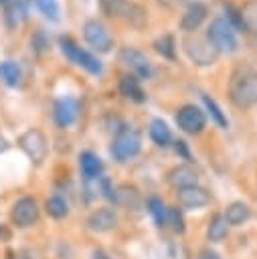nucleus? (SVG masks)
<instances>
[{
	"label": "nucleus",
	"instance_id": "obj_1",
	"mask_svg": "<svg viewBox=\"0 0 257 259\" xmlns=\"http://www.w3.org/2000/svg\"><path fill=\"white\" fill-rule=\"evenodd\" d=\"M229 99L239 109L257 105V69L249 63H241L229 77Z\"/></svg>",
	"mask_w": 257,
	"mask_h": 259
},
{
	"label": "nucleus",
	"instance_id": "obj_2",
	"mask_svg": "<svg viewBox=\"0 0 257 259\" xmlns=\"http://www.w3.org/2000/svg\"><path fill=\"white\" fill-rule=\"evenodd\" d=\"M99 8L105 16L125 20L134 28H144L148 20L146 8L134 0H99Z\"/></svg>",
	"mask_w": 257,
	"mask_h": 259
},
{
	"label": "nucleus",
	"instance_id": "obj_3",
	"mask_svg": "<svg viewBox=\"0 0 257 259\" xmlns=\"http://www.w3.org/2000/svg\"><path fill=\"white\" fill-rule=\"evenodd\" d=\"M204 36H206L208 42L217 49L219 55H233V53H237V49H239V38H237L235 26H233L227 18H223V16L210 20V24H208Z\"/></svg>",
	"mask_w": 257,
	"mask_h": 259
},
{
	"label": "nucleus",
	"instance_id": "obj_4",
	"mask_svg": "<svg viewBox=\"0 0 257 259\" xmlns=\"http://www.w3.org/2000/svg\"><path fill=\"white\" fill-rule=\"evenodd\" d=\"M182 51L188 57V61L196 67H210L217 63L219 53L217 49L208 42L206 36H196V34H186L182 38Z\"/></svg>",
	"mask_w": 257,
	"mask_h": 259
},
{
	"label": "nucleus",
	"instance_id": "obj_5",
	"mask_svg": "<svg viewBox=\"0 0 257 259\" xmlns=\"http://www.w3.org/2000/svg\"><path fill=\"white\" fill-rule=\"evenodd\" d=\"M57 42H59L61 53H63L71 63H75V65H79L81 69H85L89 75H101V73H103L101 61H99L93 53L81 49L73 38H69V36H59Z\"/></svg>",
	"mask_w": 257,
	"mask_h": 259
},
{
	"label": "nucleus",
	"instance_id": "obj_6",
	"mask_svg": "<svg viewBox=\"0 0 257 259\" xmlns=\"http://www.w3.org/2000/svg\"><path fill=\"white\" fill-rule=\"evenodd\" d=\"M142 150V136L132 130V127H121L117 130V134L111 140V156L117 162H130L132 158H136Z\"/></svg>",
	"mask_w": 257,
	"mask_h": 259
},
{
	"label": "nucleus",
	"instance_id": "obj_7",
	"mask_svg": "<svg viewBox=\"0 0 257 259\" xmlns=\"http://www.w3.org/2000/svg\"><path fill=\"white\" fill-rule=\"evenodd\" d=\"M83 38L97 53H109L113 47V36L107 24L99 18H87L83 22Z\"/></svg>",
	"mask_w": 257,
	"mask_h": 259
},
{
	"label": "nucleus",
	"instance_id": "obj_8",
	"mask_svg": "<svg viewBox=\"0 0 257 259\" xmlns=\"http://www.w3.org/2000/svg\"><path fill=\"white\" fill-rule=\"evenodd\" d=\"M18 146L20 150L28 156L30 162L34 164H42L47 160V154H49V144H47V138L40 130L36 127H30L26 132L20 134L18 138Z\"/></svg>",
	"mask_w": 257,
	"mask_h": 259
},
{
	"label": "nucleus",
	"instance_id": "obj_9",
	"mask_svg": "<svg viewBox=\"0 0 257 259\" xmlns=\"http://www.w3.org/2000/svg\"><path fill=\"white\" fill-rule=\"evenodd\" d=\"M117 59H119V63H121L123 67L130 69V75L138 77L140 81L150 79L152 73H154L152 61L146 57V53H142V51H138V49H134V47H123V49H119Z\"/></svg>",
	"mask_w": 257,
	"mask_h": 259
},
{
	"label": "nucleus",
	"instance_id": "obj_10",
	"mask_svg": "<svg viewBox=\"0 0 257 259\" xmlns=\"http://www.w3.org/2000/svg\"><path fill=\"white\" fill-rule=\"evenodd\" d=\"M176 125H178L184 134L196 136V134H200V132L206 127V115H204V111H202L198 105L186 103V105H182V107L176 111Z\"/></svg>",
	"mask_w": 257,
	"mask_h": 259
},
{
	"label": "nucleus",
	"instance_id": "obj_11",
	"mask_svg": "<svg viewBox=\"0 0 257 259\" xmlns=\"http://www.w3.org/2000/svg\"><path fill=\"white\" fill-rule=\"evenodd\" d=\"M38 212H40L38 202L32 196H22V198H18L12 204V208H10V221L18 229H26V227H32L38 221Z\"/></svg>",
	"mask_w": 257,
	"mask_h": 259
},
{
	"label": "nucleus",
	"instance_id": "obj_12",
	"mask_svg": "<svg viewBox=\"0 0 257 259\" xmlns=\"http://www.w3.org/2000/svg\"><path fill=\"white\" fill-rule=\"evenodd\" d=\"M176 200H178V206L184 210H198L210 202V192L198 184L186 186V188L176 190Z\"/></svg>",
	"mask_w": 257,
	"mask_h": 259
},
{
	"label": "nucleus",
	"instance_id": "obj_13",
	"mask_svg": "<svg viewBox=\"0 0 257 259\" xmlns=\"http://www.w3.org/2000/svg\"><path fill=\"white\" fill-rule=\"evenodd\" d=\"M206 14H208L206 4H202V2H198V0L190 2V4L184 8L182 16H180V22H178L180 30H184L186 34L196 32V30L200 28V24L206 20Z\"/></svg>",
	"mask_w": 257,
	"mask_h": 259
},
{
	"label": "nucleus",
	"instance_id": "obj_14",
	"mask_svg": "<svg viewBox=\"0 0 257 259\" xmlns=\"http://www.w3.org/2000/svg\"><path fill=\"white\" fill-rule=\"evenodd\" d=\"M166 182L174 188H186V186H196L198 184V170L192 164H176L166 172Z\"/></svg>",
	"mask_w": 257,
	"mask_h": 259
},
{
	"label": "nucleus",
	"instance_id": "obj_15",
	"mask_svg": "<svg viewBox=\"0 0 257 259\" xmlns=\"http://www.w3.org/2000/svg\"><path fill=\"white\" fill-rule=\"evenodd\" d=\"M79 115V101L75 97H59L53 105V119L59 127H69Z\"/></svg>",
	"mask_w": 257,
	"mask_h": 259
},
{
	"label": "nucleus",
	"instance_id": "obj_16",
	"mask_svg": "<svg viewBox=\"0 0 257 259\" xmlns=\"http://www.w3.org/2000/svg\"><path fill=\"white\" fill-rule=\"evenodd\" d=\"M109 198L115 206L123 210H134L140 206V190L134 184H117L109 190Z\"/></svg>",
	"mask_w": 257,
	"mask_h": 259
},
{
	"label": "nucleus",
	"instance_id": "obj_17",
	"mask_svg": "<svg viewBox=\"0 0 257 259\" xmlns=\"http://www.w3.org/2000/svg\"><path fill=\"white\" fill-rule=\"evenodd\" d=\"M117 227V214L113 208H97L87 217V229L93 233H107Z\"/></svg>",
	"mask_w": 257,
	"mask_h": 259
},
{
	"label": "nucleus",
	"instance_id": "obj_18",
	"mask_svg": "<svg viewBox=\"0 0 257 259\" xmlns=\"http://www.w3.org/2000/svg\"><path fill=\"white\" fill-rule=\"evenodd\" d=\"M119 93L123 97L132 99V101H136V103H144L146 101V91H144L140 79L130 75V73L119 77Z\"/></svg>",
	"mask_w": 257,
	"mask_h": 259
},
{
	"label": "nucleus",
	"instance_id": "obj_19",
	"mask_svg": "<svg viewBox=\"0 0 257 259\" xmlns=\"http://www.w3.org/2000/svg\"><path fill=\"white\" fill-rule=\"evenodd\" d=\"M79 170H81V174L87 180H95L103 172V162H101V158L97 154H93V152L87 150V152H81L79 154Z\"/></svg>",
	"mask_w": 257,
	"mask_h": 259
},
{
	"label": "nucleus",
	"instance_id": "obj_20",
	"mask_svg": "<svg viewBox=\"0 0 257 259\" xmlns=\"http://www.w3.org/2000/svg\"><path fill=\"white\" fill-rule=\"evenodd\" d=\"M223 217H225V221H227L229 227H239V225H243V223H247L251 219V206L247 202L235 200V202H231L225 208Z\"/></svg>",
	"mask_w": 257,
	"mask_h": 259
},
{
	"label": "nucleus",
	"instance_id": "obj_21",
	"mask_svg": "<svg viewBox=\"0 0 257 259\" xmlns=\"http://www.w3.org/2000/svg\"><path fill=\"white\" fill-rule=\"evenodd\" d=\"M148 136H150V140L156 144V146H168L170 142H172V134H170V127H168V123L164 121V119H160V117H156V119H152L150 121V127H148Z\"/></svg>",
	"mask_w": 257,
	"mask_h": 259
},
{
	"label": "nucleus",
	"instance_id": "obj_22",
	"mask_svg": "<svg viewBox=\"0 0 257 259\" xmlns=\"http://www.w3.org/2000/svg\"><path fill=\"white\" fill-rule=\"evenodd\" d=\"M239 16H241V26L251 36L257 38V0H247L239 10Z\"/></svg>",
	"mask_w": 257,
	"mask_h": 259
},
{
	"label": "nucleus",
	"instance_id": "obj_23",
	"mask_svg": "<svg viewBox=\"0 0 257 259\" xmlns=\"http://www.w3.org/2000/svg\"><path fill=\"white\" fill-rule=\"evenodd\" d=\"M22 79V71L20 65L16 61H2L0 63V81L6 87H18Z\"/></svg>",
	"mask_w": 257,
	"mask_h": 259
},
{
	"label": "nucleus",
	"instance_id": "obj_24",
	"mask_svg": "<svg viewBox=\"0 0 257 259\" xmlns=\"http://www.w3.org/2000/svg\"><path fill=\"white\" fill-rule=\"evenodd\" d=\"M229 235V225L223 214H215L206 225V239L210 243H221Z\"/></svg>",
	"mask_w": 257,
	"mask_h": 259
},
{
	"label": "nucleus",
	"instance_id": "obj_25",
	"mask_svg": "<svg viewBox=\"0 0 257 259\" xmlns=\"http://www.w3.org/2000/svg\"><path fill=\"white\" fill-rule=\"evenodd\" d=\"M45 210H47V214H49L51 219H65V217L69 214V204H67V200H65L63 196L53 194V196L47 198Z\"/></svg>",
	"mask_w": 257,
	"mask_h": 259
},
{
	"label": "nucleus",
	"instance_id": "obj_26",
	"mask_svg": "<svg viewBox=\"0 0 257 259\" xmlns=\"http://www.w3.org/2000/svg\"><path fill=\"white\" fill-rule=\"evenodd\" d=\"M154 49L158 55H162L164 59L168 61H174L176 59V40L172 34H162L154 40Z\"/></svg>",
	"mask_w": 257,
	"mask_h": 259
},
{
	"label": "nucleus",
	"instance_id": "obj_27",
	"mask_svg": "<svg viewBox=\"0 0 257 259\" xmlns=\"http://www.w3.org/2000/svg\"><path fill=\"white\" fill-rule=\"evenodd\" d=\"M200 99H202V103H204V107H206V111L210 113V117H212V121L219 125V127H223V130H227L229 127V119H227V115L223 113V109L217 105V101L212 99V97H208L206 93H202L200 95Z\"/></svg>",
	"mask_w": 257,
	"mask_h": 259
},
{
	"label": "nucleus",
	"instance_id": "obj_28",
	"mask_svg": "<svg viewBox=\"0 0 257 259\" xmlns=\"http://www.w3.org/2000/svg\"><path fill=\"white\" fill-rule=\"evenodd\" d=\"M148 212L152 214V219L158 227H164V223H166V204L158 196L148 198Z\"/></svg>",
	"mask_w": 257,
	"mask_h": 259
},
{
	"label": "nucleus",
	"instance_id": "obj_29",
	"mask_svg": "<svg viewBox=\"0 0 257 259\" xmlns=\"http://www.w3.org/2000/svg\"><path fill=\"white\" fill-rule=\"evenodd\" d=\"M174 233H182L184 231V217H182V208L178 206H166V223Z\"/></svg>",
	"mask_w": 257,
	"mask_h": 259
},
{
	"label": "nucleus",
	"instance_id": "obj_30",
	"mask_svg": "<svg viewBox=\"0 0 257 259\" xmlns=\"http://www.w3.org/2000/svg\"><path fill=\"white\" fill-rule=\"evenodd\" d=\"M34 6L45 18H49L53 22L59 20V2L57 0H34Z\"/></svg>",
	"mask_w": 257,
	"mask_h": 259
},
{
	"label": "nucleus",
	"instance_id": "obj_31",
	"mask_svg": "<svg viewBox=\"0 0 257 259\" xmlns=\"http://www.w3.org/2000/svg\"><path fill=\"white\" fill-rule=\"evenodd\" d=\"M196 259H221V255L217 251H212V249H200Z\"/></svg>",
	"mask_w": 257,
	"mask_h": 259
},
{
	"label": "nucleus",
	"instance_id": "obj_32",
	"mask_svg": "<svg viewBox=\"0 0 257 259\" xmlns=\"http://www.w3.org/2000/svg\"><path fill=\"white\" fill-rule=\"evenodd\" d=\"M40 36H42V32H36V34L32 36V40H30V42H32V47H34L36 51H42V49L49 45L47 40H40Z\"/></svg>",
	"mask_w": 257,
	"mask_h": 259
},
{
	"label": "nucleus",
	"instance_id": "obj_33",
	"mask_svg": "<svg viewBox=\"0 0 257 259\" xmlns=\"http://www.w3.org/2000/svg\"><path fill=\"white\" fill-rule=\"evenodd\" d=\"M176 146H174V150H176V154H182L186 160L190 158V154H188V148H186V142H182V140H178V142H174Z\"/></svg>",
	"mask_w": 257,
	"mask_h": 259
},
{
	"label": "nucleus",
	"instance_id": "obj_34",
	"mask_svg": "<svg viewBox=\"0 0 257 259\" xmlns=\"http://www.w3.org/2000/svg\"><path fill=\"white\" fill-rule=\"evenodd\" d=\"M158 4H162V6H166V8H174V6H178V4H182L184 0H156Z\"/></svg>",
	"mask_w": 257,
	"mask_h": 259
},
{
	"label": "nucleus",
	"instance_id": "obj_35",
	"mask_svg": "<svg viewBox=\"0 0 257 259\" xmlns=\"http://www.w3.org/2000/svg\"><path fill=\"white\" fill-rule=\"evenodd\" d=\"M93 259H109V257H107V253L103 249H95L93 251Z\"/></svg>",
	"mask_w": 257,
	"mask_h": 259
},
{
	"label": "nucleus",
	"instance_id": "obj_36",
	"mask_svg": "<svg viewBox=\"0 0 257 259\" xmlns=\"http://www.w3.org/2000/svg\"><path fill=\"white\" fill-rule=\"evenodd\" d=\"M6 148H8V144H6V140H4V138H0V152H4Z\"/></svg>",
	"mask_w": 257,
	"mask_h": 259
},
{
	"label": "nucleus",
	"instance_id": "obj_37",
	"mask_svg": "<svg viewBox=\"0 0 257 259\" xmlns=\"http://www.w3.org/2000/svg\"><path fill=\"white\" fill-rule=\"evenodd\" d=\"M20 259H34V257H32V255H28V253H22V255H20Z\"/></svg>",
	"mask_w": 257,
	"mask_h": 259
},
{
	"label": "nucleus",
	"instance_id": "obj_38",
	"mask_svg": "<svg viewBox=\"0 0 257 259\" xmlns=\"http://www.w3.org/2000/svg\"><path fill=\"white\" fill-rule=\"evenodd\" d=\"M2 4H8V0H0V6H2Z\"/></svg>",
	"mask_w": 257,
	"mask_h": 259
}]
</instances>
